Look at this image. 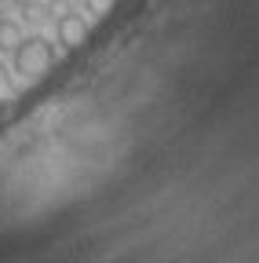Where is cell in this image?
I'll use <instances>...</instances> for the list:
<instances>
[{
    "mask_svg": "<svg viewBox=\"0 0 259 263\" xmlns=\"http://www.w3.org/2000/svg\"><path fill=\"white\" fill-rule=\"evenodd\" d=\"M11 55H15V73L22 81H41L55 66V44L48 37H22Z\"/></svg>",
    "mask_w": 259,
    "mask_h": 263,
    "instance_id": "obj_1",
    "label": "cell"
},
{
    "mask_svg": "<svg viewBox=\"0 0 259 263\" xmlns=\"http://www.w3.org/2000/svg\"><path fill=\"white\" fill-rule=\"evenodd\" d=\"M11 91H15V81H11V73H8V66L0 62V103H8Z\"/></svg>",
    "mask_w": 259,
    "mask_h": 263,
    "instance_id": "obj_5",
    "label": "cell"
},
{
    "mask_svg": "<svg viewBox=\"0 0 259 263\" xmlns=\"http://www.w3.org/2000/svg\"><path fill=\"white\" fill-rule=\"evenodd\" d=\"M37 4H51V0H37Z\"/></svg>",
    "mask_w": 259,
    "mask_h": 263,
    "instance_id": "obj_6",
    "label": "cell"
},
{
    "mask_svg": "<svg viewBox=\"0 0 259 263\" xmlns=\"http://www.w3.org/2000/svg\"><path fill=\"white\" fill-rule=\"evenodd\" d=\"M117 8V0H84V11L88 15H110Z\"/></svg>",
    "mask_w": 259,
    "mask_h": 263,
    "instance_id": "obj_4",
    "label": "cell"
},
{
    "mask_svg": "<svg viewBox=\"0 0 259 263\" xmlns=\"http://www.w3.org/2000/svg\"><path fill=\"white\" fill-rule=\"evenodd\" d=\"M18 41H22V26H18V18L0 15V51H15Z\"/></svg>",
    "mask_w": 259,
    "mask_h": 263,
    "instance_id": "obj_3",
    "label": "cell"
},
{
    "mask_svg": "<svg viewBox=\"0 0 259 263\" xmlns=\"http://www.w3.org/2000/svg\"><path fill=\"white\" fill-rule=\"evenodd\" d=\"M88 18L84 15H77V11H62L58 18H55V37H58V44L62 48H81L84 41H88Z\"/></svg>",
    "mask_w": 259,
    "mask_h": 263,
    "instance_id": "obj_2",
    "label": "cell"
}]
</instances>
